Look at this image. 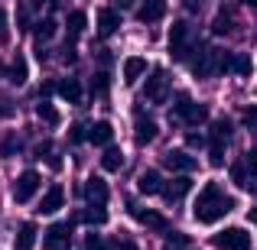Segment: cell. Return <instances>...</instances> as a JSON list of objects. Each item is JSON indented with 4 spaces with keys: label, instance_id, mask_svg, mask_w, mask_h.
Instances as JSON below:
<instances>
[{
    "label": "cell",
    "instance_id": "1",
    "mask_svg": "<svg viewBox=\"0 0 257 250\" xmlns=\"http://www.w3.org/2000/svg\"><path fill=\"white\" fill-rule=\"evenodd\" d=\"M231 208H234V201L218 188V182H208V185L199 192V198H195L192 214H195L199 224H215V221H221Z\"/></svg>",
    "mask_w": 257,
    "mask_h": 250
},
{
    "label": "cell",
    "instance_id": "2",
    "mask_svg": "<svg viewBox=\"0 0 257 250\" xmlns=\"http://www.w3.org/2000/svg\"><path fill=\"white\" fill-rule=\"evenodd\" d=\"M170 56L176 62H192L195 52L189 49V23L186 20H176L170 26Z\"/></svg>",
    "mask_w": 257,
    "mask_h": 250
},
{
    "label": "cell",
    "instance_id": "3",
    "mask_svg": "<svg viewBox=\"0 0 257 250\" xmlns=\"http://www.w3.org/2000/svg\"><path fill=\"white\" fill-rule=\"evenodd\" d=\"M212 244L218 250H251V234L244 227H225L212 237Z\"/></svg>",
    "mask_w": 257,
    "mask_h": 250
},
{
    "label": "cell",
    "instance_id": "4",
    "mask_svg": "<svg viewBox=\"0 0 257 250\" xmlns=\"http://www.w3.org/2000/svg\"><path fill=\"white\" fill-rule=\"evenodd\" d=\"M176 120H182V124H205L208 107L195 104L192 98H186V94H179V98H176Z\"/></svg>",
    "mask_w": 257,
    "mask_h": 250
},
{
    "label": "cell",
    "instance_id": "5",
    "mask_svg": "<svg viewBox=\"0 0 257 250\" xmlns=\"http://www.w3.org/2000/svg\"><path fill=\"white\" fill-rule=\"evenodd\" d=\"M39 172L36 169H26V172H20V179L13 182V201H20V205H26V201L33 198V195L39 192Z\"/></svg>",
    "mask_w": 257,
    "mask_h": 250
},
{
    "label": "cell",
    "instance_id": "6",
    "mask_svg": "<svg viewBox=\"0 0 257 250\" xmlns=\"http://www.w3.org/2000/svg\"><path fill=\"white\" fill-rule=\"evenodd\" d=\"M144 94L150 101H163L166 94H170V72H163V69L153 72V75L144 82Z\"/></svg>",
    "mask_w": 257,
    "mask_h": 250
},
{
    "label": "cell",
    "instance_id": "7",
    "mask_svg": "<svg viewBox=\"0 0 257 250\" xmlns=\"http://www.w3.org/2000/svg\"><path fill=\"white\" fill-rule=\"evenodd\" d=\"M82 195H85L88 205H107V198H111V188H107V182L101 179V175H91V179L85 182Z\"/></svg>",
    "mask_w": 257,
    "mask_h": 250
},
{
    "label": "cell",
    "instance_id": "8",
    "mask_svg": "<svg viewBox=\"0 0 257 250\" xmlns=\"http://www.w3.org/2000/svg\"><path fill=\"white\" fill-rule=\"evenodd\" d=\"M127 214H131L134 221H140V224H147V227L166 231V218H163V214L150 211V208H144V205H134V201H127Z\"/></svg>",
    "mask_w": 257,
    "mask_h": 250
},
{
    "label": "cell",
    "instance_id": "9",
    "mask_svg": "<svg viewBox=\"0 0 257 250\" xmlns=\"http://www.w3.org/2000/svg\"><path fill=\"white\" fill-rule=\"evenodd\" d=\"M46 250H72L69 224H52L49 231H46Z\"/></svg>",
    "mask_w": 257,
    "mask_h": 250
},
{
    "label": "cell",
    "instance_id": "10",
    "mask_svg": "<svg viewBox=\"0 0 257 250\" xmlns=\"http://www.w3.org/2000/svg\"><path fill=\"white\" fill-rule=\"evenodd\" d=\"M62 205H65V188H62V185H52L49 192L43 195V201H39V208H36V211L49 218V214H56Z\"/></svg>",
    "mask_w": 257,
    "mask_h": 250
},
{
    "label": "cell",
    "instance_id": "11",
    "mask_svg": "<svg viewBox=\"0 0 257 250\" xmlns=\"http://www.w3.org/2000/svg\"><path fill=\"white\" fill-rule=\"evenodd\" d=\"M163 166L173 169V172H192V169H195V156H189L186 150H170L163 156Z\"/></svg>",
    "mask_w": 257,
    "mask_h": 250
},
{
    "label": "cell",
    "instance_id": "12",
    "mask_svg": "<svg viewBox=\"0 0 257 250\" xmlns=\"http://www.w3.org/2000/svg\"><path fill=\"white\" fill-rule=\"evenodd\" d=\"M120 26V13L111 10V7H101L98 10V36H111V33H117Z\"/></svg>",
    "mask_w": 257,
    "mask_h": 250
},
{
    "label": "cell",
    "instance_id": "13",
    "mask_svg": "<svg viewBox=\"0 0 257 250\" xmlns=\"http://www.w3.org/2000/svg\"><path fill=\"white\" fill-rule=\"evenodd\" d=\"M163 13H166L163 0H144V4L137 7V20H140V23H157Z\"/></svg>",
    "mask_w": 257,
    "mask_h": 250
},
{
    "label": "cell",
    "instance_id": "14",
    "mask_svg": "<svg viewBox=\"0 0 257 250\" xmlns=\"http://www.w3.org/2000/svg\"><path fill=\"white\" fill-rule=\"evenodd\" d=\"M153 137H157V124H153L147 114H137V124H134V140H137L140 146H147Z\"/></svg>",
    "mask_w": 257,
    "mask_h": 250
},
{
    "label": "cell",
    "instance_id": "15",
    "mask_svg": "<svg viewBox=\"0 0 257 250\" xmlns=\"http://www.w3.org/2000/svg\"><path fill=\"white\" fill-rule=\"evenodd\" d=\"M56 91L62 94L69 104H82V82H78V78H62V82L56 85Z\"/></svg>",
    "mask_w": 257,
    "mask_h": 250
},
{
    "label": "cell",
    "instance_id": "16",
    "mask_svg": "<svg viewBox=\"0 0 257 250\" xmlns=\"http://www.w3.org/2000/svg\"><path fill=\"white\" fill-rule=\"evenodd\" d=\"M124 166V150L120 146H104V153H101V169H107V172H117V169Z\"/></svg>",
    "mask_w": 257,
    "mask_h": 250
},
{
    "label": "cell",
    "instance_id": "17",
    "mask_svg": "<svg viewBox=\"0 0 257 250\" xmlns=\"http://www.w3.org/2000/svg\"><path fill=\"white\" fill-rule=\"evenodd\" d=\"M88 140H91V143H98V146H107V143L114 140L111 120H98V124H91V133H88Z\"/></svg>",
    "mask_w": 257,
    "mask_h": 250
},
{
    "label": "cell",
    "instance_id": "18",
    "mask_svg": "<svg viewBox=\"0 0 257 250\" xmlns=\"http://www.w3.org/2000/svg\"><path fill=\"white\" fill-rule=\"evenodd\" d=\"M189 188H192V179H189V175H179V179H173V182H166V185H163V195L170 201H179Z\"/></svg>",
    "mask_w": 257,
    "mask_h": 250
},
{
    "label": "cell",
    "instance_id": "19",
    "mask_svg": "<svg viewBox=\"0 0 257 250\" xmlns=\"http://www.w3.org/2000/svg\"><path fill=\"white\" fill-rule=\"evenodd\" d=\"M36 247V227L33 224H20L17 237H13V250H33Z\"/></svg>",
    "mask_w": 257,
    "mask_h": 250
},
{
    "label": "cell",
    "instance_id": "20",
    "mask_svg": "<svg viewBox=\"0 0 257 250\" xmlns=\"http://www.w3.org/2000/svg\"><path fill=\"white\" fill-rule=\"evenodd\" d=\"M144 72H147V59L131 56V59L124 62V82H127V85H134L137 78H144Z\"/></svg>",
    "mask_w": 257,
    "mask_h": 250
},
{
    "label": "cell",
    "instance_id": "21",
    "mask_svg": "<svg viewBox=\"0 0 257 250\" xmlns=\"http://www.w3.org/2000/svg\"><path fill=\"white\" fill-rule=\"evenodd\" d=\"M163 185H166V182L160 179V172H144V175H140V182H137V188L144 195H160V192H163Z\"/></svg>",
    "mask_w": 257,
    "mask_h": 250
},
{
    "label": "cell",
    "instance_id": "22",
    "mask_svg": "<svg viewBox=\"0 0 257 250\" xmlns=\"http://www.w3.org/2000/svg\"><path fill=\"white\" fill-rule=\"evenodd\" d=\"M82 224H88V227L107 224V208H101V205H88L85 211H82Z\"/></svg>",
    "mask_w": 257,
    "mask_h": 250
},
{
    "label": "cell",
    "instance_id": "23",
    "mask_svg": "<svg viewBox=\"0 0 257 250\" xmlns=\"http://www.w3.org/2000/svg\"><path fill=\"white\" fill-rule=\"evenodd\" d=\"M26 78H30L26 59H23V56H17V59H13V65H10V82H13V85H26Z\"/></svg>",
    "mask_w": 257,
    "mask_h": 250
},
{
    "label": "cell",
    "instance_id": "24",
    "mask_svg": "<svg viewBox=\"0 0 257 250\" xmlns=\"http://www.w3.org/2000/svg\"><path fill=\"white\" fill-rule=\"evenodd\" d=\"M163 250H192V240H189L186 234L170 231V234H166V240H163Z\"/></svg>",
    "mask_w": 257,
    "mask_h": 250
},
{
    "label": "cell",
    "instance_id": "25",
    "mask_svg": "<svg viewBox=\"0 0 257 250\" xmlns=\"http://www.w3.org/2000/svg\"><path fill=\"white\" fill-rule=\"evenodd\" d=\"M212 140L215 143H228V140H231V120H215L212 124Z\"/></svg>",
    "mask_w": 257,
    "mask_h": 250
},
{
    "label": "cell",
    "instance_id": "26",
    "mask_svg": "<svg viewBox=\"0 0 257 250\" xmlns=\"http://www.w3.org/2000/svg\"><path fill=\"white\" fill-rule=\"evenodd\" d=\"M212 33H215V36H228V33H231V10H228V7L218 13V17H215Z\"/></svg>",
    "mask_w": 257,
    "mask_h": 250
},
{
    "label": "cell",
    "instance_id": "27",
    "mask_svg": "<svg viewBox=\"0 0 257 250\" xmlns=\"http://www.w3.org/2000/svg\"><path fill=\"white\" fill-rule=\"evenodd\" d=\"M231 72H234V75H251V72H254V62H251V56H244V52L231 56Z\"/></svg>",
    "mask_w": 257,
    "mask_h": 250
},
{
    "label": "cell",
    "instance_id": "28",
    "mask_svg": "<svg viewBox=\"0 0 257 250\" xmlns=\"http://www.w3.org/2000/svg\"><path fill=\"white\" fill-rule=\"evenodd\" d=\"M36 114H39V120H46V124H52V127H56L59 124V120H62V117H59V111H56V107H52L49 104V101H39V104H36Z\"/></svg>",
    "mask_w": 257,
    "mask_h": 250
},
{
    "label": "cell",
    "instance_id": "29",
    "mask_svg": "<svg viewBox=\"0 0 257 250\" xmlns=\"http://www.w3.org/2000/svg\"><path fill=\"white\" fill-rule=\"evenodd\" d=\"M33 36H36V43L52 39V36H56V23H52V20H39V23L33 26Z\"/></svg>",
    "mask_w": 257,
    "mask_h": 250
},
{
    "label": "cell",
    "instance_id": "30",
    "mask_svg": "<svg viewBox=\"0 0 257 250\" xmlns=\"http://www.w3.org/2000/svg\"><path fill=\"white\" fill-rule=\"evenodd\" d=\"M65 23H69V33H72V36H78V33H82L85 26H88V17H85L82 10H72V13H69V20H65Z\"/></svg>",
    "mask_w": 257,
    "mask_h": 250
},
{
    "label": "cell",
    "instance_id": "31",
    "mask_svg": "<svg viewBox=\"0 0 257 250\" xmlns=\"http://www.w3.org/2000/svg\"><path fill=\"white\" fill-rule=\"evenodd\" d=\"M91 91H94V98H104V94L111 91V85H107V75H104V72H94V75H91Z\"/></svg>",
    "mask_w": 257,
    "mask_h": 250
},
{
    "label": "cell",
    "instance_id": "32",
    "mask_svg": "<svg viewBox=\"0 0 257 250\" xmlns=\"http://www.w3.org/2000/svg\"><path fill=\"white\" fill-rule=\"evenodd\" d=\"M231 175H234V182H238L241 188H247V192H254V188H257V182H254V179H247V169H244V166H234V169H231Z\"/></svg>",
    "mask_w": 257,
    "mask_h": 250
},
{
    "label": "cell",
    "instance_id": "33",
    "mask_svg": "<svg viewBox=\"0 0 257 250\" xmlns=\"http://www.w3.org/2000/svg\"><path fill=\"white\" fill-rule=\"evenodd\" d=\"M241 124H244L247 130H254V127H257V104H247L244 111H241Z\"/></svg>",
    "mask_w": 257,
    "mask_h": 250
},
{
    "label": "cell",
    "instance_id": "34",
    "mask_svg": "<svg viewBox=\"0 0 257 250\" xmlns=\"http://www.w3.org/2000/svg\"><path fill=\"white\" fill-rule=\"evenodd\" d=\"M208 159H212V166L225 163V143H215V140H212V146H208Z\"/></svg>",
    "mask_w": 257,
    "mask_h": 250
},
{
    "label": "cell",
    "instance_id": "35",
    "mask_svg": "<svg viewBox=\"0 0 257 250\" xmlns=\"http://www.w3.org/2000/svg\"><path fill=\"white\" fill-rule=\"evenodd\" d=\"M88 133H91V127H85V124H72L69 140H72V143H82V140H88Z\"/></svg>",
    "mask_w": 257,
    "mask_h": 250
},
{
    "label": "cell",
    "instance_id": "36",
    "mask_svg": "<svg viewBox=\"0 0 257 250\" xmlns=\"http://www.w3.org/2000/svg\"><path fill=\"white\" fill-rule=\"evenodd\" d=\"M186 143L192 146V150H199V146H205V137H202V133H189V137H186Z\"/></svg>",
    "mask_w": 257,
    "mask_h": 250
},
{
    "label": "cell",
    "instance_id": "37",
    "mask_svg": "<svg viewBox=\"0 0 257 250\" xmlns=\"http://www.w3.org/2000/svg\"><path fill=\"white\" fill-rule=\"evenodd\" d=\"M17 23H20V30H30V20H26V7H20V10H17Z\"/></svg>",
    "mask_w": 257,
    "mask_h": 250
},
{
    "label": "cell",
    "instance_id": "38",
    "mask_svg": "<svg viewBox=\"0 0 257 250\" xmlns=\"http://www.w3.org/2000/svg\"><path fill=\"white\" fill-rule=\"evenodd\" d=\"M247 169H251V172H254V179H257V146H254L251 153H247Z\"/></svg>",
    "mask_w": 257,
    "mask_h": 250
},
{
    "label": "cell",
    "instance_id": "39",
    "mask_svg": "<svg viewBox=\"0 0 257 250\" xmlns=\"http://www.w3.org/2000/svg\"><path fill=\"white\" fill-rule=\"evenodd\" d=\"M46 163H49L52 169H62V159H59V156H46Z\"/></svg>",
    "mask_w": 257,
    "mask_h": 250
},
{
    "label": "cell",
    "instance_id": "40",
    "mask_svg": "<svg viewBox=\"0 0 257 250\" xmlns=\"http://www.w3.org/2000/svg\"><path fill=\"white\" fill-rule=\"evenodd\" d=\"M120 250H137V244H131V240H120Z\"/></svg>",
    "mask_w": 257,
    "mask_h": 250
},
{
    "label": "cell",
    "instance_id": "41",
    "mask_svg": "<svg viewBox=\"0 0 257 250\" xmlns=\"http://www.w3.org/2000/svg\"><path fill=\"white\" fill-rule=\"evenodd\" d=\"M251 221H254V224H257V208H254V211H251Z\"/></svg>",
    "mask_w": 257,
    "mask_h": 250
},
{
    "label": "cell",
    "instance_id": "42",
    "mask_svg": "<svg viewBox=\"0 0 257 250\" xmlns=\"http://www.w3.org/2000/svg\"><path fill=\"white\" fill-rule=\"evenodd\" d=\"M244 4H247V7H257V0H244Z\"/></svg>",
    "mask_w": 257,
    "mask_h": 250
},
{
    "label": "cell",
    "instance_id": "43",
    "mask_svg": "<svg viewBox=\"0 0 257 250\" xmlns=\"http://www.w3.org/2000/svg\"><path fill=\"white\" fill-rule=\"evenodd\" d=\"M120 4H127V7H134V0H120Z\"/></svg>",
    "mask_w": 257,
    "mask_h": 250
},
{
    "label": "cell",
    "instance_id": "44",
    "mask_svg": "<svg viewBox=\"0 0 257 250\" xmlns=\"http://www.w3.org/2000/svg\"><path fill=\"white\" fill-rule=\"evenodd\" d=\"M4 114H7V107H4V104H0V117H4Z\"/></svg>",
    "mask_w": 257,
    "mask_h": 250
},
{
    "label": "cell",
    "instance_id": "45",
    "mask_svg": "<svg viewBox=\"0 0 257 250\" xmlns=\"http://www.w3.org/2000/svg\"><path fill=\"white\" fill-rule=\"evenodd\" d=\"M36 4H43V0H36Z\"/></svg>",
    "mask_w": 257,
    "mask_h": 250
}]
</instances>
